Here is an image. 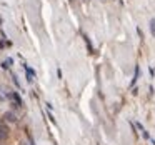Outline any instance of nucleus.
<instances>
[{"mask_svg": "<svg viewBox=\"0 0 155 145\" xmlns=\"http://www.w3.org/2000/svg\"><path fill=\"white\" fill-rule=\"evenodd\" d=\"M7 137H8V128L4 124H0V142L7 140Z\"/></svg>", "mask_w": 155, "mask_h": 145, "instance_id": "nucleus-1", "label": "nucleus"}, {"mask_svg": "<svg viewBox=\"0 0 155 145\" xmlns=\"http://www.w3.org/2000/svg\"><path fill=\"white\" fill-rule=\"evenodd\" d=\"M5 118H7L8 122H15V117H14V114H5Z\"/></svg>", "mask_w": 155, "mask_h": 145, "instance_id": "nucleus-2", "label": "nucleus"}, {"mask_svg": "<svg viewBox=\"0 0 155 145\" xmlns=\"http://www.w3.org/2000/svg\"><path fill=\"white\" fill-rule=\"evenodd\" d=\"M137 78H138V67H135V75H134V80H132V85L137 82Z\"/></svg>", "mask_w": 155, "mask_h": 145, "instance_id": "nucleus-3", "label": "nucleus"}, {"mask_svg": "<svg viewBox=\"0 0 155 145\" xmlns=\"http://www.w3.org/2000/svg\"><path fill=\"white\" fill-rule=\"evenodd\" d=\"M150 27H152V34H155V20L150 22Z\"/></svg>", "mask_w": 155, "mask_h": 145, "instance_id": "nucleus-4", "label": "nucleus"}]
</instances>
